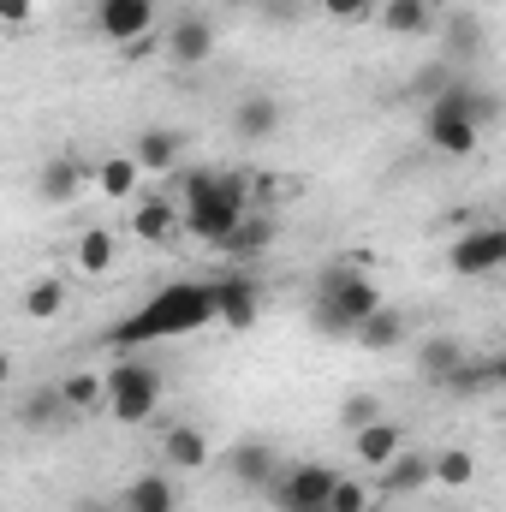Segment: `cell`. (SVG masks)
<instances>
[{"label":"cell","mask_w":506,"mask_h":512,"mask_svg":"<svg viewBox=\"0 0 506 512\" xmlns=\"http://www.w3.org/2000/svg\"><path fill=\"white\" fill-rule=\"evenodd\" d=\"M268 239H274V221L251 209V215H245V221H239V227H233L215 251H221V256H256V251H268Z\"/></svg>","instance_id":"44dd1931"},{"label":"cell","mask_w":506,"mask_h":512,"mask_svg":"<svg viewBox=\"0 0 506 512\" xmlns=\"http://www.w3.org/2000/svg\"><path fill=\"white\" fill-rule=\"evenodd\" d=\"M78 268H84V274H108V268H114V233H108V227L78 233Z\"/></svg>","instance_id":"4316f807"},{"label":"cell","mask_w":506,"mask_h":512,"mask_svg":"<svg viewBox=\"0 0 506 512\" xmlns=\"http://www.w3.org/2000/svg\"><path fill=\"white\" fill-rule=\"evenodd\" d=\"M60 411H66V405H60V387H54V393H30V405H24V423H30V429H48Z\"/></svg>","instance_id":"1f68e13d"},{"label":"cell","mask_w":506,"mask_h":512,"mask_svg":"<svg viewBox=\"0 0 506 512\" xmlns=\"http://www.w3.org/2000/svg\"><path fill=\"white\" fill-rule=\"evenodd\" d=\"M245 215H251V185H245V173H209V167L185 173L179 221H185V233H191V239H203V245L215 251V245H221Z\"/></svg>","instance_id":"7a4b0ae2"},{"label":"cell","mask_w":506,"mask_h":512,"mask_svg":"<svg viewBox=\"0 0 506 512\" xmlns=\"http://www.w3.org/2000/svg\"><path fill=\"white\" fill-rule=\"evenodd\" d=\"M161 447H167V459H173L179 471H203V465H209V441H203V429H191V423H173Z\"/></svg>","instance_id":"ffe728a7"},{"label":"cell","mask_w":506,"mask_h":512,"mask_svg":"<svg viewBox=\"0 0 506 512\" xmlns=\"http://www.w3.org/2000/svg\"><path fill=\"white\" fill-rule=\"evenodd\" d=\"M352 340H358L364 352H399V340H405V316H399L393 304H376V310L352 328Z\"/></svg>","instance_id":"4fadbf2b"},{"label":"cell","mask_w":506,"mask_h":512,"mask_svg":"<svg viewBox=\"0 0 506 512\" xmlns=\"http://www.w3.org/2000/svg\"><path fill=\"white\" fill-rule=\"evenodd\" d=\"M453 274H465V280H477V274H495L506 262V227H471V233H459V245H453Z\"/></svg>","instance_id":"52a82bcc"},{"label":"cell","mask_w":506,"mask_h":512,"mask_svg":"<svg viewBox=\"0 0 506 512\" xmlns=\"http://www.w3.org/2000/svg\"><path fill=\"white\" fill-rule=\"evenodd\" d=\"M126 512H173V483H167L161 471L137 477V483L126 489Z\"/></svg>","instance_id":"cb8c5ba5"},{"label":"cell","mask_w":506,"mask_h":512,"mask_svg":"<svg viewBox=\"0 0 506 512\" xmlns=\"http://www.w3.org/2000/svg\"><path fill=\"white\" fill-rule=\"evenodd\" d=\"M209 54H215V30H209V18H173L167 60H173V66H203Z\"/></svg>","instance_id":"30bf717a"},{"label":"cell","mask_w":506,"mask_h":512,"mask_svg":"<svg viewBox=\"0 0 506 512\" xmlns=\"http://www.w3.org/2000/svg\"><path fill=\"white\" fill-rule=\"evenodd\" d=\"M364 507H370L364 483H352V477H334V489H328V501H322V512H364Z\"/></svg>","instance_id":"f1b7e54d"},{"label":"cell","mask_w":506,"mask_h":512,"mask_svg":"<svg viewBox=\"0 0 506 512\" xmlns=\"http://www.w3.org/2000/svg\"><path fill=\"white\" fill-rule=\"evenodd\" d=\"M96 512H108V507H96Z\"/></svg>","instance_id":"d590c367"},{"label":"cell","mask_w":506,"mask_h":512,"mask_svg":"<svg viewBox=\"0 0 506 512\" xmlns=\"http://www.w3.org/2000/svg\"><path fill=\"white\" fill-rule=\"evenodd\" d=\"M376 417H381L376 393H352V399L340 405V423H346V429H364V423H376Z\"/></svg>","instance_id":"4dcf8cb0"},{"label":"cell","mask_w":506,"mask_h":512,"mask_svg":"<svg viewBox=\"0 0 506 512\" xmlns=\"http://www.w3.org/2000/svg\"><path fill=\"white\" fill-rule=\"evenodd\" d=\"M465 358H471V352H465L453 334H429V340L417 346V364H423V376H429V382H447Z\"/></svg>","instance_id":"ac0fdd59"},{"label":"cell","mask_w":506,"mask_h":512,"mask_svg":"<svg viewBox=\"0 0 506 512\" xmlns=\"http://www.w3.org/2000/svg\"><path fill=\"white\" fill-rule=\"evenodd\" d=\"M36 191H42V203H72L84 191V161L78 155H48L42 173H36Z\"/></svg>","instance_id":"7c38bea8"},{"label":"cell","mask_w":506,"mask_h":512,"mask_svg":"<svg viewBox=\"0 0 506 512\" xmlns=\"http://www.w3.org/2000/svg\"><path fill=\"white\" fill-rule=\"evenodd\" d=\"M137 173H143V167H137L131 155H114V161H102V167H96V185H102V197L126 203L131 191H137Z\"/></svg>","instance_id":"484cf974"},{"label":"cell","mask_w":506,"mask_h":512,"mask_svg":"<svg viewBox=\"0 0 506 512\" xmlns=\"http://www.w3.org/2000/svg\"><path fill=\"white\" fill-rule=\"evenodd\" d=\"M417 489H429V453L423 447H399L381 465V495H417Z\"/></svg>","instance_id":"8fae6325"},{"label":"cell","mask_w":506,"mask_h":512,"mask_svg":"<svg viewBox=\"0 0 506 512\" xmlns=\"http://www.w3.org/2000/svg\"><path fill=\"white\" fill-rule=\"evenodd\" d=\"M322 12L340 18V24H370L376 18V0H322Z\"/></svg>","instance_id":"d6a6232c"},{"label":"cell","mask_w":506,"mask_h":512,"mask_svg":"<svg viewBox=\"0 0 506 512\" xmlns=\"http://www.w3.org/2000/svg\"><path fill=\"white\" fill-rule=\"evenodd\" d=\"M352 447H358V459H364V465H376V471H381V465L405 447V429H399V423H387V417H376V423L352 429Z\"/></svg>","instance_id":"5bb4252c"},{"label":"cell","mask_w":506,"mask_h":512,"mask_svg":"<svg viewBox=\"0 0 506 512\" xmlns=\"http://www.w3.org/2000/svg\"><path fill=\"white\" fill-rule=\"evenodd\" d=\"M495 382H506V364H501V358H465V364H459V370H453L441 387H453L459 399H483Z\"/></svg>","instance_id":"2e32d148"},{"label":"cell","mask_w":506,"mask_h":512,"mask_svg":"<svg viewBox=\"0 0 506 512\" xmlns=\"http://www.w3.org/2000/svg\"><path fill=\"white\" fill-rule=\"evenodd\" d=\"M131 233H137L143 245H167V239L179 233V209H173L167 197H143V209L131 215Z\"/></svg>","instance_id":"9a60e30c"},{"label":"cell","mask_w":506,"mask_h":512,"mask_svg":"<svg viewBox=\"0 0 506 512\" xmlns=\"http://www.w3.org/2000/svg\"><path fill=\"white\" fill-rule=\"evenodd\" d=\"M12 382V358H6V352H0V387Z\"/></svg>","instance_id":"e575fe53"},{"label":"cell","mask_w":506,"mask_h":512,"mask_svg":"<svg viewBox=\"0 0 506 512\" xmlns=\"http://www.w3.org/2000/svg\"><path fill=\"white\" fill-rule=\"evenodd\" d=\"M96 24H102L108 42L131 48L155 30V0H96Z\"/></svg>","instance_id":"ba28073f"},{"label":"cell","mask_w":506,"mask_h":512,"mask_svg":"<svg viewBox=\"0 0 506 512\" xmlns=\"http://www.w3.org/2000/svg\"><path fill=\"white\" fill-rule=\"evenodd\" d=\"M471 477H477V459L465 447H447L441 459H429V483H441V489H465Z\"/></svg>","instance_id":"d4e9b609"},{"label":"cell","mask_w":506,"mask_h":512,"mask_svg":"<svg viewBox=\"0 0 506 512\" xmlns=\"http://www.w3.org/2000/svg\"><path fill=\"white\" fill-rule=\"evenodd\" d=\"M215 322V286L209 280H173L161 286L149 304H137L126 322L108 334L114 346H155V340H179Z\"/></svg>","instance_id":"6da1fadb"},{"label":"cell","mask_w":506,"mask_h":512,"mask_svg":"<svg viewBox=\"0 0 506 512\" xmlns=\"http://www.w3.org/2000/svg\"><path fill=\"white\" fill-rule=\"evenodd\" d=\"M131 161H137V167H149V173H167V167L179 161V131H161V126H149L143 137H137V149H131Z\"/></svg>","instance_id":"7402d4cb"},{"label":"cell","mask_w":506,"mask_h":512,"mask_svg":"<svg viewBox=\"0 0 506 512\" xmlns=\"http://www.w3.org/2000/svg\"><path fill=\"white\" fill-rule=\"evenodd\" d=\"M233 131H239L245 143L274 137V131H280V102H274V96H245V102H239V114H233Z\"/></svg>","instance_id":"e0dca14e"},{"label":"cell","mask_w":506,"mask_h":512,"mask_svg":"<svg viewBox=\"0 0 506 512\" xmlns=\"http://www.w3.org/2000/svg\"><path fill=\"white\" fill-rule=\"evenodd\" d=\"M102 405H108L120 423H149L155 405H161V370L143 364V358H120V364L102 376Z\"/></svg>","instance_id":"277c9868"},{"label":"cell","mask_w":506,"mask_h":512,"mask_svg":"<svg viewBox=\"0 0 506 512\" xmlns=\"http://www.w3.org/2000/svg\"><path fill=\"white\" fill-rule=\"evenodd\" d=\"M60 304H66V286H60V280H36V286L24 292V310H30L36 322H54Z\"/></svg>","instance_id":"83f0119b"},{"label":"cell","mask_w":506,"mask_h":512,"mask_svg":"<svg viewBox=\"0 0 506 512\" xmlns=\"http://www.w3.org/2000/svg\"><path fill=\"white\" fill-rule=\"evenodd\" d=\"M381 304V286L358 268V262H334L322 280H316V304H310V322L322 328V334H352L370 310Z\"/></svg>","instance_id":"3957f363"},{"label":"cell","mask_w":506,"mask_h":512,"mask_svg":"<svg viewBox=\"0 0 506 512\" xmlns=\"http://www.w3.org/2000/svg\"><path fill=\"white\" fill-rule=\"evenodd\" d=\"M328 489H334V471L328 465H292V471H280L268 483V495H274L280 512H322Z\"/></svg>","instance_id":"5b68a950"},{"label":"cell","mask_w":506,"mask_h":512,"mask_svg":"<svg viewBox=\"0 0 506 512\" xmlns=\"http://www.w3.org/2000/svg\"><path fill=\"white\" fill-rule=\"evenodd\" d=\"M227 471H233L245 489H268V483L280 477V459H274L268 441H233V447H227Z\"/></svg>","instance_id":"9c48e42d"},{"label":"cell","mask_w":506,"mask_h":512,"mask_svg":"<svg viewBox=\"0 0 506 512\" xmlns=\"http://www.w3.org/2000/svg\"><path fill=\"white\" fill-rule=\"evenodd\" d=\"M447 54H453L459 66H471V60L483 54V18H477V12H453V18H447Z\"/></svg>","instance_id":"603a6c76"},{"label":"cell","mask_w":506,"mask_h":512,"mask_svg":"<svg viewBox=\"0 0 506 512\" xmlns=\"http://www.w3.org/2000/svg\"><path fill=\"white\" fill-rule=\"evenodd\" d=\"M209 286H215V322H221V328H233V334L256 328V316H262V286H256L251 274H221V280H209Z\"/></svg>","instance_id":"8992f818"},{"label":"cell","mask_w":506,"mask_h":512,"mask_svg":"<svg viewBox=\"0 0 506 512\" xmlns=\"http://www.w3.org/2000/svg\"><path fill=\"white\" fill-rule=\"evenodd\" d=\"M30 18V0H0V24H24Z\"/></svg>","instance_id":"836d02e7"},{"label":"cell","mask_w":506,"mask_h":512,"mask_svg":"<svg viewBox=\"0 0 506 512\" xmlns=\"http://www.w3.org/2000/svg\"><path fill=\"white\" fill-rule=\"evenodd\" d=\"M60 405H102V376H66L60 382Z\"/></svg>","instance_id":"f546056e"},{"label":"cell","mask_w":506,"mask_h":512,"mask_svg":"<svg viewBox=\"0 0 506 512\" xmlns=\"http://www.w3.org/2000/svg\"><path fill=\"white\" fill-rule=\"evenodd\" d=\"M376 24L393 36H423L429 30V0H376Z\"/></svg>","instance_id":"d6986e66"}]
</instances>
